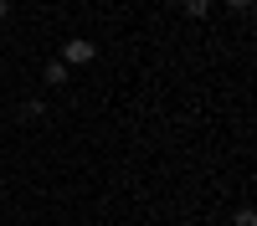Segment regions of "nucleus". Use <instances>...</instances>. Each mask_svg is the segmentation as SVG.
Listing matches in <instances>:
<instances>
[{"mask_svg":"<svg viewBox=\"0 0 257 226\" xmlns=\"http://www.w3.org/2000/svg\"><path fill=\"white\" fill-rule=\"evenodd\" d=\"M93 57H98V47H93L88 36H72L67 47H62V62H67V67H88Z\"/></svg>","mask_w":257,"mask_h":226,"instance_id":"1","label":"nucleus"},{"mask_svg":"<svg viewBox=\"0 0 257 226\" xmlns=\"http://www.w3.org/2000/svg\"><path fill=\"white\" fill-rule=\"evenodd\" d=\"M67 72H72V67H67V62H62V57H52L47 67H41V77H47L52 88H62V82H67Z\"/></svg>","mask_w":257,"mask_h":226,"instance_id":"2","label":"nucleus"},{"mask_svg":"<svg viewBox=\"0 0 257 226\" xmlns=\"http://www.w3.org/2000/svg\"><path fill=\"white\" fill-rule=\"evenodd\" d=\"M180 6H185V16H196V21H201V16L211 11V0H180Z\"/></svg>","mask_w":257,"mask_h":226,"instance_id":"3","label":"nucleus"},{"mask_svg":"<svg viewBox=\"0 0 257 226\" xmlns=\"http://www.w3.org/2000/svg\"><path fill=\"white\" fill-rule=\"evenodd\" d=\"M41 113H47V103H41V98H31L26 108H21V118H41Z\"/></svg>","mask_w":257,"mask_h":226,"instance_id":"4","label":"nucleus"},{"mask_svg":"<svg viewBox=\"0 0 257 226\" xmlns=\"http://www.w3.org/2000/svg\"><path fill=\"white\" fill-rule=\"evenodd\" d=\"M231 226H257V211H252V205H242V211H237V221H231Z\"/></svg>","mask_w":257,"mask_h":226,"instance_id":"5","label":"nucleus"},{"mask_svg":"<svg viewBox=\"0 0 257 226\" xmlns=\"http://www.w3.org/2000/svg\"><path fill=\"white\" fill-rule=\"evenodd\" d=\"M226 6H231V11H252V0H226Z\"/></svg>","mask_w":257,"mask_h":226,"instance_id":"6","label":"nucleus"},{"mask_svg":"<svg viewBox=\"0 0 257 226\" xmlns=\"http://www.w3.org/2000/svg\"><path fill=\"white\" fill-rule=\"evenodd\" d=\"M6 16H11V0H0V21H6Z\"/></svg>","mask_w":257,"mask_h":226,"instance_id":"7","label":"nucleus"}]
</instances>
